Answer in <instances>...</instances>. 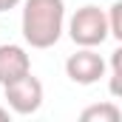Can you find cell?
Segmentation results:
<instances>
[{"label":"cell","instance_id":"cell-1","mask_svg":"<svg viewBox=\"0 0 122 122\" xmlns=\"http://www.w3.org/2000/svg\"><path fill=\"white\" fill-rule=\"evenodd\" d=\"M62 17H65L62 0H26L23 37L34 48H48L62 34Z\"/></svg>","mask_w":122,"mask_h":122},{"label":"cell","instance_id":"cell-9","mask_svg":"<svg viewBox=\"0 0 122 122\" xmlns=\"http://www.w3.org/2000/svg\"><path fill=\"white\" fill-rule=\"evenodd\" d=\"M20 0H0V11H9V9H14Z\"/></svg>","mask_w":122,"mask_h":122},{"label":"cell","instance_id":"cell-10","mask_svg":"<svg viewBox=\"0 0 122 122\" xmlns=\"http://www.w3.org/2000/svg\"><path fill=\"white\" fill-rule=\"evenodd\" d=\"M0 122H9V111L6 108H0Z\"/></svg>","mask_w":122,"mask_h":122},{"label":"cell","instance_id":"cell-6","mask_svg":"<svg viewBox=\"0 0 122 122\" xmlns=\"http://www.w3.org/2000/svg\"><path fill=\"white\" fill-rule=\"evenodd\" d=\"M122 114L114 102H99V105H91L80 114V122H119Z\"/></svg>","mask_w":122,"mask_h":122},{"label":"cell","instance_id":"cell-5","mask_svg":"<svg viewBox=\"0 0 122 122\" xmlns=\"http://www.w3.org/2000/svg\"><path fill=\"white\" fill-rule=\"evenodd\" d=\"M29 71H31L29 54L20 46H0V85L29 74Z\"/></svg>","mask_w":122,"mask_h":122},{"label":"cell","instance_id":"cell-4","mask_svg":"<svg viewBox=\"0 0 122 122\" xmlns=\"http://www.w3.org/2000/svg\"><path fill=\"white\" fill-rule=\"evenodd\" d=\"M65 74L80 85H91L105 74V60L91 48H82V51H77L65 60Z\"/></svg>","mask_w":122,"mask_h":122},{"label":"cell","instance_id":"cell-3","mask_svg":"<svg viewBox=\"0 0 122 122\" xmlns=\"http://www.w3.org/2000/svg\"><path fill=\"white\" fill-rule=\"evenodd\" d=\"M3 91H6L9 105L17 114H34L40 108V102H43V82L37 77H31V71L17 77V80H11V82H6Z\"/></svg>","mask_w":122,"mask_h":122},{"label":"cell","instance_id":"cell-8","mask_svg":"<svg viewBox=\"0 0 122 122\" xmlns=\"http://www.w3.org/2000/svg\"><path fill=\"white\" fill-rule=\"evenodd\" d=\"M105 17H108V34L114 40H122V3H114Z\"/></svg>","mask_w":122,"mask_h":122},{"label":"cell","instance_id":"cell-2","mask_svg":"<svg viewBox=\"0 0 122 122\" xmlns=\"http://www.w3.org/2000/svg\"><path fill=\"white\" fill-rule=\"evenodd\" d=\"M71 40L82 48L99 46L108 37V17L99 6H82L77 9V14L71 17Z\"/></svg>","mask_w":122,"mask_h":122},{"label":"cell","instance_id":"cell-7","mask_svg":"<svg viewBox=\"0 0 122 122\" xmlns=\"http://www.w3.org/2000/svg\"><path fill=\"white\" fill-rule=\"evenodd\" d=\"M111 94L114 97L122 94V48L111 51Z\"/></svg>","mask_w":122,"mask_h":122}]
</instances>
